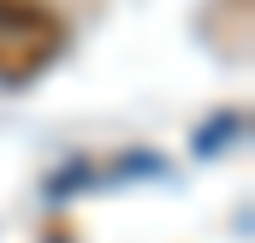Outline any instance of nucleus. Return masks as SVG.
<instances>
[{
  "instance_id": "1",
  "label": "nucleus",
  "mask_w": 255,
  "mask_h": 243,
  "mask_svg": "<svg viewBox=\"0 0 255 243\" xmlns=\"http://www.w3.org/2000/svg\"><path fill=\"white\" fill-rule=\"evenodd\" d=\"M60 48V18L42 0H0V77H30L54 60Z\"/></svg>"
}]
</instances>
